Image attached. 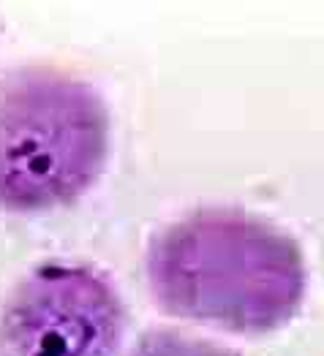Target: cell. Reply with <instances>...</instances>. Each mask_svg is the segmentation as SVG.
Wrapping results in <instances>:
<instances>
[{
	"label": "cell",
	"mask_w": 324,
	"mask_h": 356,
	"mask_svg": "<svg viewBox=\"0 0 324 356\" xmlns=\"http://www.w3.org/2000/svg\"><path fill=\"white\" fill-rule=\"evenodd\" d=\"M145 272L167 316L232 334L284 329L308 291L297 239L237 207H199L167 223L150 239Z\"/></svg>",
	"instance_id": "cell-1"
},
{
	"label": "cell",
	"mask_w": 324,
	"mask_h": 356,
	"mask_svg": "<svg viewBox=\"0 0 324 356\" xmlns=\"http://www.w3.org/2000/svg\"><path fill=\"white\" fill-rule=\"evenodd\" d=\"M109 158V109L88 79L55 65L0 76V209L17 215L77 204Z\"/></svg>",
	"instance_id": "cell-2"
},
{
	"label": "cell",
	"mask_w": 324,
	"mask_h": 356,
	"mask_svg": "<svg viewBox=\"0 0 324 356\" xmlns=\"http://www.w3.org/2000/svg\"><path fill=\"white\" fill-rule=\"evenodd\" d=\"M123 334L118 289L88 264L36 267L0 313V356H120Z\"/></svg>",
	"instance_id": "cell-3"
},
{
	"label": "cell",
	"mask_w": 324,
	"mask_h": 356,
	"mask_svg": "<svg viewBox=\"0 0 324 356\" xmlns=\"http://www.w3.org/2000/svg\"><path fill=\"white\" fill-rule=\"evenodd\" d=\"M128 356H240L232 348L207 343L177 329H150L139 337Z\"/></svg>",
	"instance_id": "cell-4"
}]
</instances>
